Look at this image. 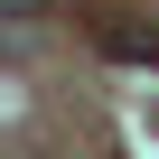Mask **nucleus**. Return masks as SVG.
<instances>
[{"label":"nucleus","mask_w":159,"mask_h":159,"mask_svg":"<svg viewBox=\"0 0 159 159\" xmlns=\"http://www.w3.org/2000/svg\"><path fill=\"white\" fill-rule=\"evenodd\" d=\"M38 10H47V0H10V19H38Z\"/></svg>","instance_id":"1"}]
</instances>
